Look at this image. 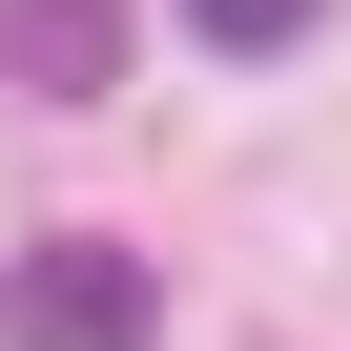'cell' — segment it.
<instances>
[{"instance_id":"cell-1","label":"cell","mask_w":351,"mask_h":351,"mask_svg":"<svg viewBox=\"0 0 351 351\" xmlns=\"http://www.w3.org/2000/svg\"><path fill=\"white\" fill-rule=\"evenodd\" d=\"M165 330V289H145V248H21V269H0V351H145Z\"/></svg>"},{"instance_id":"cell-2","label":"cell","mask_w":351,"mask_h":351,"mask_svg":"<svg viewBox=\"0 0 351 351\" xmlns=\"http://www.w3.org/2000/svg\"><path fill=\"white\" fill-rule=\"evenodd\" d=\"M0 83L104 104V83H124V0H0Z\"/></svg>"},{"instance_id":"cell-3","label":"cell","mask_w":351,"mask_h":351,"mask_svg":"<svg viewBox=\"0 0 351 351\" xmlns=\"http://www.w3.org/2000/svg\"><path fill=\"white\" fill-rule=\"evenodd\" d=\"M310 21H330V0H186V42H207V62H289Z\"/></svg>"}]
</instances>
